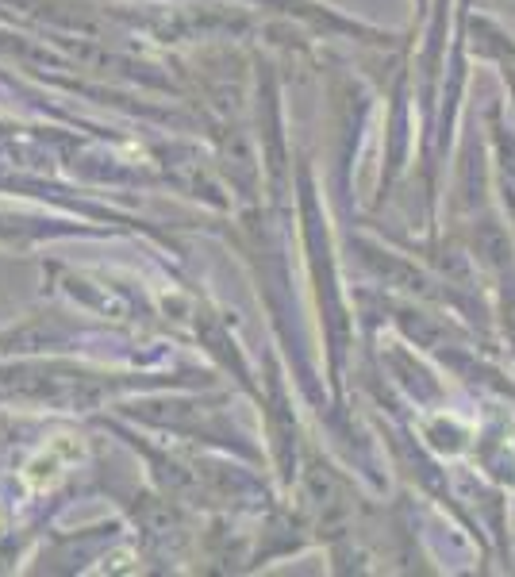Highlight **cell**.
<instances>
[{"label":"cell","instance_id":"6da1fadb","mask_svg":"<svg viewBox=\"0 0 515 577\" xmlns=\"http://www.w3.org/2000/svg\"><path fill=\"white\" fill-rule=\"evenodd\" d=\"M81 458H85V443L77 435H54V439H47V447H39L27 458L24 489L27 493H50Z\"/></svg>","mask_w":515,"mask_h":577}]
</instances>
